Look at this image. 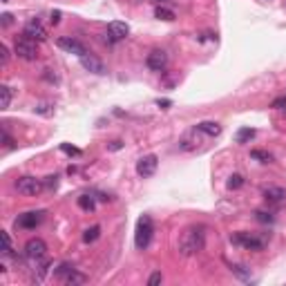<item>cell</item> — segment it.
<instances>
[{"mask_svg":"<svg viewBox=\"0 0 286 286\" xmlns=\"http://www.w3.org/2000/svg\"><path fill=\"white\" fill-rule=\"evenodd\" d=\"M202 248H204V230L202 228H188V230H184V235H181V240H179L181 255H186V257L197 255Z\"/></svg>","mask_w":286,"mask_h":286,"instance_id":"cell-1","label":"cell"},{"mask_svg":"<svg viewBox=\"0 0 286 286\" xmlns=\"http://www.w3.org/2000/svg\"><path fill=\"white\" fill-rule=\"evenodd\" d=\"M230 242L235 246H244L248 250H262L266 246V235H255V232H237L230 237Z\"/></svg>","mask_w":286,"mask_h":286,"instance_id":"cell-2","label":"cell"},{"mask_svg":"<svg viewBox=\"0 0 286 286\" xmlns=\"http://www.w3.org/2000/svg\"><path fill=\"white\" fill-rule=\"evenodd\" d=\"M152 232H154V228H152V219L148 217V214H143V217L136 222V235H134V246L139 250L148 248V244H150L152 240Z\"/></svg>","mask_w":286,"mask_h":286,"instance_id":"cell-3","label":"cell"},{"mask_svg":"<svg viewBox=\"0 0 286 286\" xmlns=\"http://www.w3.org/2000/svg\"><path fill=\"white\" fill-rule=\"evenodd\" d=\"M42 188H45V184L36 177H20L16 181V190L25 197H36V194H40Z\"/></svg>","mask_w":286,"mask_h":286,"instance_id":"cell-4","label":"cell"},{"mask_svg":"<svg viewBox=\"0 0 286 286\" xmlns=\"http://www.w3.org/2000/svg\"><path fill=\"white\" fill-rule=\"evenodd\" d=\"M14 52H16L18 58H25V60H34L38 56V47H36V40L32 38H18L16 45H14Z\"/></svg>","mask_w":286,"mask_h":286,"instance_id":"cell-5","label":"cell"},{"mask_svg":"<svg viewBox=\"0 0 286 286\" xmlns=\"http://www.w3.org/2000/svg\"><path fill=\"white\" fill-rule=\"evenodd\" d=\"M42 219H45V212L42 210H32V212H22L20 217L16 219V228H25V230H32V228L40 226Z\"/></svg>","mask_w":286,"mask_h":286,"instance_id":"cell-6","label":"cell"},{"mask_svg":"<svg viewBox=\"0 0 286 286\" xmlns=\"http://www.w3.org/2000/svg\"><path fill=\"white\" fill-rule=\"evenodd\" d=\"M56 45H58L63 52H68V54H76V56H85V54H88V47H85L80 40L70 38V36H60L58 40H56Z\"/></svg>","mask_w":286,"mask_h":286,"instance_id":"cell-7","label":"cell"},{"mask_svg":"<svg viewBox=\"0 0 286 286\" xmlns=\"http://www.w3.org/2000/svg\"><path fill=\"white\" fill-rule=\"evenodd\" d=\"M25 255L30 262H36V260H42V257L47 255V244L42 240H38V237H34V240H30L25 244Z\"/></svg>","mask_w":286,"mask_h":286,"instance_id":"cell-8","label":"cell"},{"mask_svg":"<svg viewBox=\"0 0 286 286\" xmlns=\"http://www.w3.org/2000/svg\"><path fill=\"white\" fill-rule=\"evenodd\" d=\"M146 65H148V70H152V72L166 70V65H168V54H166L164 50H152L146 58Z\"/></svg>","mask_w":286,"mask_h":286,"instance_id":"cell-9","label":"cell"},{"mask_svg":"<svg viewBox=\"0 0 286 286\" xmlns=\"http://www.w3.org/2000/svg\"><path fill=\"white\" fill-rule=\"evenodd\" d=\"M156 166H159V159L154 154L143 156V159H139V164H136V174L139 177H152L156 172Z\"/></svg>","mask_w":286,"mask_h":286,"instance_id":"cell-10","label":"cell"},{"mask_svg":"<svg viewBox=\"0 0 286 286\" xmlns=\"http://www.w3.org/2000/svg\"><path fill=\"white\" fill-rule=\"evenodd\" d=\"M80 65H83L88 72H92V74H108V68H106V63H103L101 58H96L94 54H85V56H80Z\"/></svg>","mask_w":286,"mask_h":286,"instance_id":"cell-11","label":"cell"},{"mask_svg":"<svg viewBox=\"0 0 286 286\" xmlns=\"http://www.w3.org/2000/svg\"><path fill=\"white\" fill-rule=\"evenodd\" d=\"M22 36L32 38V40H45L47 32H45V27L38 22V18H32V20L25 25V30H22Z\"/></svg>","mask_w":286,"mask_h":286,"instance_id":"cell-12","label":"cell"},{"mask_svg":"<svg viewBox=\"0 0 286 286\" xmlns=\"http://www.w3.org/2000/svg\"><path fill=\"white\" fill-rule=\"evenodd\" d=\"M108 34L112 36L114 40H123V38H128V34H130V27H128V22L112 20L108 25Z\"/></svg>","mask_w":286,"mask_h":286,"instance_id":"cell-13","label":"cell"},{"mask_svg":"<svg viewBox=\"0 0 286 286\" xmlns=\"http://www.w3.org/2000/svg\"><path fill=\"white\" fill-rule=\"evenodd\" d=\"M262 194H264L266 202H275V204L286 199V190L280 188V186H266V188L262 190Z\"/></svg>","mask_w":286,"mask_h":286,"instance_id":"cell-14","label":"cell"},{"mask_svg":"<svg viewBox=\"0 0 286 286\" xmlns=\"http://www.w3.org/2000/svg\"><path fill=\"white\" fill-rule=\"evenodd\" d=\"M197 130L204 132V134H208V136H217L219 132H222V126H219V123H214V121H202L197 126Z\"/></svg>","mask_w":286,"mask_h":286,"instance_id":"cell-15","label":"cell"},{"mask_svg":"<svg viewBox=\"0 0 286 286\" xmlns=\"http://www.w3.org/2000/svg\"><path fill=\"white\" fill-rule=\"evenodd\" d=\"M63 282L65 284H68V286H78V284H85V282H88V275H83V273H78V270H72V273L68 275V278H65L63 280Z\"/></svg>","mask_w":286,"mask_h":286,"instance_id":"cell-16","label":"cell"},{"mask_svg":"<svg viewBox=\"0 0 286 286\" xmlns=\"http://www.w3.org/2000/svg\"><path fill=\"white\" fill-rule=\"evenodd\" d=\"M12 103V88L9 85H0V110H7Z\"/></svg>","mask_w":286,"mask_h":286,"instance_id":"cell-17","label":"cell"},{"mask_svg":"<svg viewBox=\"0 0 286 286\" xmlns=\"http://www.w3.org/2000/svg\"><path fill=\"white\" fill-rule=\"evenodd\" d=\"M98 235H101V226H92L83 232V242L85 244H92V242L98 240Z\"/></svg>","mask_w":286,"mask_h":286,"instance_id":"cell-18","label":"cell"},{"mask_svg":"<svg viewBox=\"0 0 286 286\" xmlns=\"http://www.w3.org/2000/svg\"><path fill=\"white\" fill-rule=\"evenodd\" d=\"M78 208L80 210H94L96 208V204H94V197H90V194H80L78 197Z\"/></svg>","mask_w":286,"mask_h":286,"instance_id":"cell-19","label":"cell"},{"mask_svg":"<svg viewBox=\"0 0 286 286\" xmlns=\"http://www.w3.org/2000/svg\"><path fill=\"white\" fill-rule=\"evenodd\" d=\"M252 136H255V130H252V128H242V130L235 134V141L237 143H246V141H250Z\"/></svg>","mask_w":286,"mask_h":286,"instance_id":"cell-20","label":"cell"},{"mask_svg":"<svg viewBox=\"0 0 286 286\" xmlns=\"http://www.w3.org/2000/svg\"><path fill=\"white\" fill-rule=\"evenodd\" d=\"M250 156H252V159H257L260 164H270V161H273V154L266 152V150H252Z\"/></svg>","mask_w":286,"mask_h":286,"instance_id":"cell-21","label":"cell"},{"mask_svg":"<svg viewBox=\"0 0 286 286\" xmlns=\"http://www.w3.org/2000/svg\"><path fill=\"white\" fill-rule=\"evenodd\" d=\"M154 16L159 18V20H174V12L172 9H166V7H156L154 9Z\"/></svg>","mask_w":286,"mask_h":286,"instance_id":"cell-22","label":"cell"},{"mask_svg":"<svg viewBox=\"0 0 286 286\" xmlns=\"http://www.w3.org/2000/svg\"><path fill=\"white\" fill-rule=\"evenodd\" d=\"M230 273H235L240 280H250V270L246 266H240V264H230Z\"/></svg>","mask_w":286,"mask_h":286,"instance_id":"cell-23","label":"cell"},{"mask_svg":"<svg viewBox=\"0 0 286 286\" xmlns=\"http://www.w3.org/2000/svg\"><path fill=\"white\" fill-rule=\"evenodd\" d=\"M228 188H230V190H240L242 188V186H244V177H242V174H232V177L230 179H228Z\"/></svg>","mask_w":286,"mask_h":286,"instance_id":"cell-24","label":"cell"},{"mask_svg":"<svg viewBox=\"0 0 286 286\" xmlns=\"http://www.w3.org/2000/svg\"><path fill=\"white\" fill-rule=\"evenodd\" d=\"M72 270H74V266H72V264H60L58 266V268H56V278H60V280H65V278H68V275L72 273Z\"/></svg>","mask_w":286,"mask_h":286,"instance_id":"cell-25","label":"cell"},{"mask_svg":"<svg viewBox=\"0 0 286 286\" xmlns=\"http://www.w3.org/2000/svg\"><path fill=\"white\" fill-rule=\"evenodd\" d=\"M255 219H257V222H262V224H273V222H275L273 214L266 212V210H257V212H255Z\"/></svg>","mask_w":286,"mask_h":286,"instance_id":"cell-26","label":"cell"},{"mask_svg":"<svg viewBox=\"0 0 286 286\" xmlns=\"http://www.w3.org/2000/svg\"><path fill=\"white\" fill-rule=\"evenodd\" d=\"M12 237H9L7 230H2V252L4 255H12Z\"/></svg>","mask_w":286,"mask_h":286,"instance_id":"cell-27","label":"cell"},{"mask_svg":"<svg viewBox=\"0 0 286 286\" xmlns=\"http://www.w3.org/2000/svg\"><path fill=\"white\" fill-rule=\"evenodd\" d=\"M194 148H197V141H192V139H184V141H179V150H184V152L194 150Z\"/></svg>","mask_w":286,"mask_h":286,"instance_id":"cell-28","label":"cell"},{"mask_svg":"<svg viewBox=\"0 0 286 286\" xmlns=\"http://www.w3.org/2000/svg\"><path fill=\"white\" fill-rule=\"evenodd\" d=\"M52 112H54V110H52L50 103H40V106L36 108V114H42V116H50Z\"/></svg>","mask_w":286,"mask_h":286,"instance_id":"cell-29","label":"cell"},{"mask_svg":"<svg viewBox=\"0 0 286 286\" xmlns=\"http://www.w3.org/2000/svg\"><path fill=\"white\" fill-rule=\"evenodd\" d=\"M161 282H164V275L156 270V273L150 275V280H148V286H156V284H161Z\"/></svg>","mask_w":286,"mask_h":286,"instance_id":"cell-30","label":"cell"},{"mask_svg":"<svg viewBox=\"0 0 286 286\" xmlns=\"http://www.w3.org/2000/svg\"><path fill=\"white\" fill-rule=\"evenodd\" d=\"M60 150H63V152H68V154H72V156H80V150H78V148L68 146V143H63V146H60Z\"/></svg>","mask_w":286,"mask_h":286,"instance_id":"cell-31","label":"cell"},{"mask_svg":"<svg viewBox=\"0 0 286 286\" xmlns=\"http://www.w3.org/2000/svg\"><path fill=\"white\" fill-rule=\"evenodd\" d=\"M42 184H45V188H56V186H58V177H56V174H50V177H47L45 181H42Z\"/></svg>","mask_w":286,"mask_h":286,"instance_id":"cell-32","label":"cell"},{"mask_svg":"<svg viewBox=\"0 0 286 286\" xmlns=\"http://www.w3.org/2000/svg\"><path fill=\"white\" fill-rule=\"evenodd\" d=\"M9 60V50H7V45H0V63H7Z\"/></svg>","mask_w":286,"mask_h":286,"instance_id":"cell-33","label":"cell"},{"mask_svg":"<svg viewBox=\"0 0 286 286\" xmlns=\"http://www.w3.org/2000/svg\"><path fill=\"white\" fill-rule=\"evenodd\" d=\"M273 108H275V110H284V108H286V96L275 98V101H273Z\"/></svg>","mask_w":286,"mask_h":286,"instance_id":"cell-34","label":"cell"},{"mask_svg":"<svg viewBox=\"0 0 286 286\" xmlns=\"http://www.w3.org/2000/svg\"><path fill=\"white\" fill-rule=\"evenodd\" d=\"M60 22V12L56 9V12H52V25H58Z\"/></svg>","mask_w":286,"mask_h":286,"instance_id":"cell-35","label":"cell"},{"mask_svg":"<svg viewBox=\"0 0 286 286\" xmlns=\"http://www.w3.org/2000/svg\"><path fill=\"white\" fill-rule=\"evenodd\" d=\"M0 18H2V27H9V25H12V16H9V14H2Z\"/></svg>","mask_w":286,"mask_h":286,"instance_id":"cell-36","label":"cell"},{"mask_svg":"<svg viewBox=\"0 0 286 286\" xmlns=\"http://www.w3.org/2000/svg\"><path fill=\"white\" fill-rule=\"evenodd\" d=\"M108 148H110V150H121V148H123V143H121V141H112Z\"/></svg>","mask_w":286,"mask_h":286,"instance_id":"cell-37","label":"cell"},{"mask_svg":"<svg viewBox=\"0 0 286 286\" xmlns=\"http://www.w3.org/2000/svg\"><path fill=\"white\" fill-rule=\"evenodd\" d=\"M159 108H164V110H168V108H170V101H159Z\"/></svg>","mask_w":286,"mask_h":286,"instance_id":"cell-38","label":"cell"}]
</instances>
